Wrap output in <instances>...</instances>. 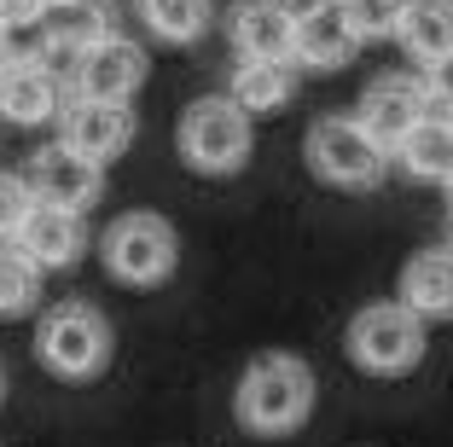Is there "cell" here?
Masks as SVG:
<instances>
[{"label":"cell","mask_w":453,"mask_h":447,"mask_svg":"<svg viewBox=\"0 0 453 447\" xmlns=\"http://www.w3.org/2000/svg\"><path fill=\"white\" fill-rule=\"evenodd\" d=\"M314 401H320V378L303 355L291 349H273V355H256L250 366L233 383V419L250 435L273 442V435H296L314 419Z\"/></svg>","instance_id":"6da1fadb"},{"label":"cell","mask_w":453,"mask_h":447,"mask_svg":"<svg viewBox=\"0 0 453 447\" xmlns=\"http://www.w3.org/2000/svg\"><path fill=\"white\" fill-rule=\"evenodd\" d=\"M117 355V331H111L105 308L94 303H53L35 326V360L53 372L58 383H88L111 366Z\"/></svg>","instance_id":"7a4b0ae2"},{"label":"cell","mask_w":453,"mask_h":447,"mask_svg":"<svg viewBox=\"0 0 453 447\" xmlns=\"http://www.w3.org/2000/svg\"><path fill=\"white\" fill-rule=\"evenodd\" d=\"M174 151L192 174H210V181L244 174V163L256 151V122L226 93H203V99L187 105V117L174 128Z\"/></svg>","instance_id":"3957f363"},{"label":"cell","mask_w":453,"mask_h":447,"mask_svg":"<svg viewBox=\"0 0 453 447\" xmlns=\"http://www.w3.org/2000/svg\"><path fill=\"white\" fill-rule=\"evenodd\" d=\"M99 262L117 285L128 290H157L180 267V233L157 210H128L99 233Z\"/></svg>","instance_id":"277c9868"},{"label":"cell","mask_w":453,"mask_h":447,"mask_svg":"<svg viewBox=\"0 0 453 447\" xmlns=\"http://www.w3.org/2000/svg\"><path fill=\"white\" fill-rule=\"evenodd\" d=\"M343 349L366 378H401V372H413L425 360L430 331H425V320L407 314L401 303H366L349 314Z\"/></svg>","instance_id":"5b68a950"},{"label":"cell","mask_w":453,"mask_h":447,"mask_svg":"<svg viewBox=\"0 0 453 447\" xmlns=\"http://www.w3.org/2000/svg\"><path fill=\"white\" fill-rule=\"evenodd\" d=\"M303 158H308V174L326 181V186H337V192H372V186L384 181V169H389V158L366 140V128H360L355 117H343V111L308 122Z\"/></svg>","instance_id":"8992f818"},{"label":"cell","mask_w":453,"mask_h":447,"mask_svg":"<svg viewBox=\"0 0 453 447\" xmlns=\"http://www.w3.org/2000/svg\"><path fill=\"white\" fill-rule=\"evenodd\" d=\"M425 117H436V105H430V93H425V76H407V70L372 76L366 93H360V105H355V122L366 128V140H372L384 158H395L401 145H407V134Z\"/></svg>","instance_id":"52a82bcc"},{"label":"cell","mask_w":453,"mask_h":447,"mask_svg":"<svg viewBox=\"0 0 453 447\" xmlns=\"http://www.w3.org/2000/svg\"><path fill=\"white\" fill-rule=\"evenodd\" d=\"M24 186L35 204H47V210H94L99 192H105V169H94L88 158H76V151H65V145H41V151H29L24 158Z\"/></svg>","instance_id":"ba28073f"},{"label":"cell","mask_w":453,"mask_h":447,"mask_svg":"<svg viewBox=\"0 0 453 447\" xmlns=\"http://www.w3.org/2000/svg\"><path fill=\"white\" fill-rule=\"evenodd\" d=\"M146 76H151V58L128 35H111L105 47H94V53H81L70 65L76 99H94V105H134V93L146 88Z\"/></svg>","instance_id":"9c48e42d"},{"label":"cell","mask_w":453,"mask_h":447,"mask_svg":"<svg viewBox=\"0 0 453 447\" xmlns=\"http://www.w3.org/2000/svg\"><path fill=\"white\" fill-rule=\"evenodd\" d=\"M366 41L349 24L343 0H308L291 12V65L296 70H343Z\"/></svg>","instance_id":"30bf717a"},{"label":"cell","mask_w":453,"mask_h":447,"mask_svg":"<svg viewBox=\"0 0 453 447\" xmlns=\"http://www.w3.org/2000/svg\"><path fill=\"white\" fill-rule=\"evenodd\" d=\"M0 117L12 128H41L65 117V88L47 70L41 53H6L0 58Z\"/></svg>","instance_id":"8fae6325"},{"label":"cell","mask_w":453,"mask_h":447,"mask_svg":"<svg viewBox=\"0 0 453 447\" xmlns=\"http://www.w3.org/2000/svg\"><path fill=\"white\" fill-rule=\"evenodd\" d=\"M58 145L88 158L94 169L117 163L134 145V111L128 105H94V99H70L58 117Z\"/></svg>","instance_id":"7c38bea8"},{"label":"cell","mask_w":453,"mask_h":447,"mask_svg":"<svg viewBox=\"0 0 453 447\" xmlns=\"http://www.w3.org/2000/svg\"><path fill=\"white\" fill-rule=\"evenodd\" d=\"M111 35H117V0H47V12H41V47L70 65L105 47Z\"/></svg>","instance_id":"4fadbf2b"},{"label":"cell","mask_w":453,"mask_h":447,"mask_svg":"<svg viewBox=\"0 0 453 447\" xmlns=\"http://www.w3.org/2000/svg\"><path fill=\"white\" fill-rule=\"evenodd\" d=\"M226 41L250 65H291V6L285 0H226Z\"/></svg>","instance_id":"5bb4252c"},{"label":"cell","mask_w":453,"mask_h":447,"mask_svg":"<svg viewBox=\"0 0 453 447\" xmlns=\"http://www.w3.org/2000/svg\"><path fill=\"white\" fill-rule=\"evenodd\" d=\"M12 250L24 256V262H35L41 274H58V267L81 262V250H88V227H81V215H70V210H47V204H35L29 221L18 227Z\"/></svg>","instance_id":"9a60e30c"},{"label":"cell","mask_w":453,"mask_h":447,"mask_svg":"<svg viewBox=\"0 0 453 447\" xmlns=\"http://www.w3.org/2000/svg\"><path fill=\"white\" fill-rule=\"evenodd\" d=\"M395 303L407 308V314H418L425 326L430 320H453V250L448 244H441V250H418L413 262H401Z\"/></svg>","instance_id":"2e32d148"},{"label":"cell","mask_w":453,"mask_h":447,"mask_svg":"<svg viewBox=\"0 0 453 447\" xmlns=\"http://www.w3.org/2000/svg\"><path fill=\"white\" fill-rule=\"evenodd\" d=\"M296 88H303V70L296 65H250V58H239V70H233V81H226V99L256 122V117L285 111L296 99Z\"/></svg>","instance_id":"e0dca14e"},{"label":"cell","mask_w":453,"mask_h":447,"mask_svg":"<svg viewBox=\"0 0 453 447\" xmlns=\"http://www.w3.org/2000/svg\"><path fill=\"white\" fill-rule=\"evenodd\" d=\"M395 163L425 186H453V122L441 117V111L425 117L413 134H407V145L395 151Z\"/></svg>","instance_id":"ac0fdd59"},{"label":"cell","mask_w":453,"mask_h":447,"mask_svg":"<svg viewBox=\"0 0 453 447\" xmlns=\"http://www.w3.org/2000/svg\"><path fill=\"white\" fill-rule=\"evenodd\" d=\"M395 41H401V53L418 58L425 70L436 58H448L453 53V0H413L401 29H395Z\"/></svg>","instance_id":"d6986e66"},{"label":"cell","mask_w":453,"mask_h":447,"mask_svg":"<svg viewBox=\"0 0 453 447\" xmlns=\"http://www.w3.org/2000/svg\"><path fill=\"white\" fill-rule=\"evenodd\" d=\"M134 18L169 47H192V41L210 35L215 0H134Z\"/></svg>","instance_id":"ffe728a7"},{"label":"cell","mask_w":453,"mask_h":447,"mask_svg":"<svg viewBox=\"0 0 453 447\" xmlns=\"http://www.w3.org/2000/svg\"><path fill=\"white\" fill-rule=\"evenodd\" d=\"M41 267L35 262H24V256L6 244L0 250V320H24V314H35L41 308Z\"/></svg>","instance_id":"44dd1931"},{"label":"cell","mask_w":453,"mask_h":447,"mask_svg":"<svg viewBox=\"0 0 453 447\" xmlns=\"http://www.w3.org/2000/svg\"><path fill=\"white\" fill-rule=\"evenodd\" d=\"M407 6H413V0H343V12H349V24L360 29V41H395Z\"/></svg>","instance_id":"7402d4cb"},{"label":"cell","mask_w":453,"mask_h":447,"mask_svg":"<svg viewBox=\"0 0 453 447\" xmlns=\"http://www.w3.org/2000/svg\"><path fill=\"white\" fill-rule=\"evenodd\" d=\"M29 210H35V197H29L24 174L0 169V244H12V238H18V227L29 221Z\"/></svg>","instance_id":"603a6c76"},{"label":"cell","mask_w":453,"mask_h":447,"mask_svg":"<svg viewBox=\"0 0 453 447\" xmlns=\"http://www.w3.org/2000/svg\"><path fill=\"white\" fill-rule=\"evenodd\" d=\"M425 93H430V105H436L441 117H453V53L425 70Z\"/></svg>","instance_id":"cb8c5ba5"},{"label":"cell","mask_w":453,"mask_h":447,"mask_svg":"<svg viewBox=\"0 0 453 447\" xmlns=\"http://www.w3.org/2000/svg\"><path fill=\"white\" fill-rule=\"evenodd\" d=\"M47 0H0V24L6 29H24V24H41Z\"/></svg>","instance_id":"d4e9b609"},{"label":"cell","mask_w":453,"mask_h":447,"mask_svg":"<svg viewBox=\"0 0 453 447\" xmlns=\"http://www.w3.org/2000/svg\"><path fill=\"white\" fill-rule=\"evenodd\" d=\"M0 401H6V372H0Z\"/></svg>","instance_id":"484cf974"},{"label":"cell","mask_w":453,"mask_h":447,"mask_svg":"<svg viewBox=\"0 0 453 447\" xmlns=\"http://www.w3.org/2000/svg\"><path fill=\"white\" fill-rule=\"evenodd\" d=\"M448 215H453V186H448Z\"/></svg>","instance_id":"4316f807"},{"label":"cell","mask_w":453,"mask_h":447,"mask_svg":"<svg viewBox=\"0 0 453 447\" xmlns=\"http://www.w3.org/2000/svg\"><path fill=\"white\" fill-rule=\"evenodd\" d=\"M0 47H6V24H0Z\"/></svg>","instance_id":"83f0119b"},{"label":"cell","mask_w":453,"mask_h":447,"mask_svg":"<svg viewBox=\"0 0 453 447\" xmlns=\"http://www.w3.org/2000/svg\"><path fill=\"white\" fill-rule=\"evenodd\" d=\"M448 250H453V244H448Z\"/></svg>","instance_id":"f1b7e54d"},{"label":"cell","mask_w":453,"mask_h":447,"mask_svg":"<svg viewBox=\"0 0 453 447\" xmlns=\"http://www.w3.org/2000/svg\"><path fill=\"white\" fill-rule=\"evenodd\" d=\"M0 58H6V53H0Z\"/></svg>","instance_id":"f546056e"},{"label":"cell","mask_w":453,"mask_h":447,"mask_svg":"<svg viewBox=\"0 0 453 447\" xmlns=\"http://www.w3.org/2000/svg\"><path fill=\"white\" fill-rule=\"evenodd\" d=\"M448 122H453V117H448Z\"/></svg>","instance_id":"4dcf8cb0"}]
</instances>
